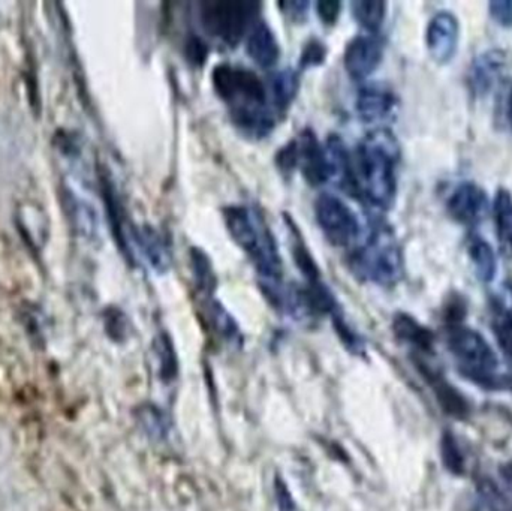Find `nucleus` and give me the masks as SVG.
I'll list each match as a JSON object with an SVG mask.
<instances>
[{
	"label": "nucleus",
	"mask_w": 512,
	"mask_h": 511,
	"mask_svg": "<svg viewBox=\"0 0 512 511\" xmlns=\"http://www.w3.org/2000/svg\"><path fill=\"white\" fill-rule=\"evenodd\" d=\"M209 321L215 332L227 342L230 347L240 348L243 345V335L240 327L234 321L233 315L221 305L209 297Z\"/></svg>",
	"instance_id": "nucleus-16"
},
{
	"label": "nucleus",
	"mask_w": 512,
	"mask_h": 511,
	"mask_svg": "<svg viewBox=\"0 0 512 511\" xmlns=\"http://www.w3.org/2000/svg\"><path fill=\"white\" fill-rule=\"evenodd\" d=\"M185 50L189 62L194 63V65H203L206 62L207 54H209V47L198 35L189 36Z\"/></svg>",
	"instance_id": "nucleus-28"
},
{
	"label": "nucleus",
	"mask_w": 512,
	"mask_h": 511,
	"mask_svg": "<svg viewBox=\"0 0 512 511\" xmlns=\"http://www.w3.org/2000/svg\"><path fill=\"white\" fill-rule=\"evenodd\" d=\"M448 344L465 377L481 386H490L496 380L498 357L483 335L468 327L456 326L451 330Z\"/></svg>",
	"instance_id": "nucleus-5"
},
{
	"label": "nucleus",
	"mask_w": 512,
	"mask_h": 511,
	"mask_svg": "<svg viewBox=\"0 0 512 511\" xmlns=\"http://www.w3.org/2000/svg\"><path fill=\"white\" fill-rule=\"evenodd\" d=\"M246 50L261 68L276 65L280 56V45L267 21L256 20L252 24L246 39Z\"/></svg>",
	"instance_id": "nucleus-13"
},
{
	"label": "nucleus",
	"mask_w": 512,
	"mask_h": 511,
	"mask_svg": "<svg viewBox=\"0 0 512 511\" xmlns=\"http://www.w3.org/2000/svg\"><path fill=\"white\" fill-rule=\"evenodd\" d=\"M340 9L342 5L339 2H318L316 3V11H318L319 17L324 23L331 24L339 17Z\"/></svg>",
	"instance_id": "nucleus-30"
},
{
	"label": "nucleus",
	"mask_w": 512,
	"mask_h": 511,
	"mask_svg": "<svg viewBox=\"0 0 512 511\" xmlns=\"http://www.w3.org/2000/svg\"><path fill=\"white\" fill-rule=\"evenodd\" d=\"M399 159V143L388 129L369 132L352 156L357 197L373 209H390L396 198Z\"/></svg>",
	"instance_id": "nucleus-2"
},
{
	"label": "nucleus",
	"mask_w": 512,
	"mask_h": 511,
	"mask_svg": "<svg viewBox=\"0 0 512 511\" xmlns=\"http://www.w3.org/2000/svg\"><path fill=\"white\" fill-rule=\"evenodd\" d=\"M495 333L502 350L512 357V309L501 312L496 318Z\"/></svg>",
	"instance_id": "nucleus-26"
},
{
	"label": "nucleus",
	"mask_w": 512,
	"mask_h": 511,
	"mask_svg": "<svg viewBox=\"0 0 512 511\" xmlns=\"http://www.w3.org/2000/svg\"><path fill=\"white\" fill-rule=\"evenodd\" d=\"M397 110V96L382 83H364L357 95V113L367 123L391 119Z\"/></svg>",
	"instance_id": "nucleus-10"
},
{
	"label": "nucleus",
	"mask_w": 512,
	"mask_h": 511,
	"mask_svg": "<svg viewBox=\"0 0 512 511\" xmlns=\"http://www.w3.org/2000/svg\"><path fill=\"white\" fill-rule=\"evenodd\" d=\"M468 249L477 269L478 278L484 282L492 281L496 275V257L492 246L481 237L474 236L469 239Z\"/></svg>",
	"instance_id": "nucleus-20"
},
{
	"label": "nucleus",
	"mask_w": 512,
	"mask_h": 511,
	"mask_svg": "<svg viewBox=\"0 0 512 511\" xmlns=\"http://www.w3.org/2000/svg\"><path fill=\"white\" fill-rule=\"evenodd\" d=\"M213 86L230 108L231 119L249 137L262 138L276 125L268 87L245 66L221 63L213 69Z\"/></svg>",
	"instance_id": "nucleus-1"
},
{
	"label": "nucleus",
	"mask_w": 512,
	"mask_h": 511,
	"mask_svg": "<svg viewBox=\"0 0 512 511\" xmlns=\"http://www.w3.org/2000/svg\"><path fill=\"white\" fill-rule=\"evenodd\" d=\"M280 8L285 9L286 14L291 15L292 18H304L307 14V9H309V3L301 2H285L280 3Z\"/></svg>",
	"instance_id": "nucleus-32"
},
{
	"label": "nucleus",
	"mask_w": 512,
	"mask_h": 511,
	"mask_svg": "<svg viewBox=\"0 0 512 511\" xmlns=\"http://www.w3.org/2000/svg\"><path fill=\"white\" fill-rule=\"evenodd\" d=\"M141 425L147 434L155 438H164L167 435L168 425L164 414L155 407H146L140 413Z\"/></svg>",
	"instance_id": "nucleus-24"
},
{
	"label": "nucleus",
	"mask_w": 512,
	"mask_h": 511,
	"mask_svg": "<svg viewBox=\"0 0 512 511\" xmlns=\"http://www.w3.org/2000/svg\"><path fill=\"white\" fill-rule=\"evenodd\" d=\"M255 11V3L216 0L204 3L201 8V21L207 33L234 47L248 33L249 24L255 23Z\"/></svg>",
	"instance_id": "nucleus-6"
},
{
	"label": "nucleus",
	"mask_w": 512,
	"mask_h": 511,
	"mask_svg": "<svg viewBox=\"0 0 512 511\" xmlns=\"http://www.w3.org/2000/svg\"><path fill=\"white\" fill-rule=\"evenodd\" d=\"M505 57L501 51H489L475 60L469 74V84L475 95L484 96L498 86L504 74Z\"/></svg>",
	"instance_id": "nucleus-14"
},
{
	"label": "nucleus",
	"mask_w": 512,
	"mask_h": 511,
	"mask_svg": "<svg viewBox=\"0 0 512 511\" xmlns=\"http://www.w3.org/2000/svg\"><path fill=\"white\" fill-rule=\"evenodd\" d=\"M505 477H507L508 482L512 483V465H510L508 468H505Z\"/></svg>",
	"instance_id": "nucleus-34"
},
{
	"label": "nucleus",
	"mask_w": 512,
	"mask_h": 511,
	"mask_svg": "<svg viewBox=\"0 0 512 511\" xmlns=\"http://www.w3.org/2000/svg\"><path fill=\"white\" fill-rule=\"evenodd\" d=\"M510 120L512 125V93H511V99H510Z\"/></svg>",
	"instance_id": "nucleus-35"
},
{
	"label": "nucleus",
	"mask_w": 512,
	"mask_h": 511,
	"mask_svg": "<svg viewBox=\"0 0 512 511\" xmlns=\"http://www.w3.org/2000/svg\"><path fill=\"white\" fill-rule=\"evenodd\" d=\"M316 222L328 242L345 248L363 236V227L354 210L333 194L319 195L315 203Z\"/></svg>",
	"instance_id": "nucleus-7"
},
{
	"label": "nucleus",
	"mask_w": 512,
	"mask_h": 511,
	"mask_svg": "<svg viewBox=\"0 0 512 511\" xmlns=\"http://www.w3.org/2000/svg\"><path fill=\"white\" fill-rule=\"evenodd\" d=\"M481 486H483L484 500H486L487 506H489L492 511H511L510 504H508V501L505 500V497L501 494V491L496 488V485L487 482Z\"/></svg>",
	"instance_id": "nucleus-29"
},
{
	"label": "nucleus",
	"mask_w": 512,
	"mask_h": 511,
	"mask_svg": "<svg viewBox=\"0 0 512 511\" xmlns=\"http://www.w3.org/2000/svg\"><path fill=\"white\" fill-rule=\"evenodd\" d=\"M276 489L277 497H279V506L282 507V511H292V500L288 489L282 483H277Z\"/></svg>",
	"instance_id": "nucleus-33"
},
{
	"label": "nucleus",
	"mask_w": 512,
	"mask_h": 511,
	"mask_svg": "<svg viewBox=\"0 0 512 511\" xmlns=\"http://www.w3.org/2000/svg\"><path fill=\"white\" fill-rule=\"evenodd\" d=\"M489 198L480 186L465 183L459 186L448 203L454 219L466 225L478 224L489 213Z\"/></svg>",
	"instance_id": "nucleus-11"
},
{
	"label": "nucleus",
	"mask_w": 512,
	"mask_h": 511,
	"mask_svg": "<svg viewBox=\"0 0 512 511\" xmlns=\"http://www.w3.org/2000/svg\"><path fill=\"white\" fill-rule=\"evenodd\" d=\"M349 266L357 278L381 287H393L403 276V255L393 230L373 221L358 246L349 255Z\"/></svg>",
	"instance_id": "nucleus-4"
},
{
	"label": "nucleus",
	"mask_w": 512,
	"mask_h": 511,
	"mask_svg": "<svg viewBox=\"0 0 512 511\" xmlns=\"http://www.w3.org/2000/svg\"><path fill=\"white\" fill-rule=\"evenodd\" d=\"M327 56V47L319 39H310L301 51V68H310V66L321 65Z\"/></svg>",
	"instance_id": "nucleus-27"
},
{
	"label": "nucleus",
	"mask_w": 512,
	"mask_h": 511,
	"mask_svg": "<svg viewBox=\"0 0 512 511\" xmlns=\"http://www.w3.org/2000/svg\"><path fill=\"white\" fill-rule=\"evenodd\" d=\"M394 332H396L397 338L420 348V350L429 351L432 348L433 335L430 330L421 326L409 315H397L394 320Z\"/></svg>",
	"instance_id": "nucleus-17"
},
{
	"label": "nucleus",
	"mask_w": 512,
	"mask_h": 511,
	"mask_svg": "<svg viewBox=\"0 0 512 511\" xmlns=\"http://www.w3.org/2000/svg\"><path fill=\"white\" fill-rule=\"evenodd\" d=\"M442 458H444V464L448 470L456 474L463 473V456L451 434H445L444 440H442Z\"/></svg>",
	"instance_id": "nucleus-25"
},
{
	"label": "nucleus",
	"mask_w": 512,
	"mask_h": 511,
	"mask_svg": "<svg viewBox=\"0 0 512 511\" xmlns=\"http://www.w3.org/2000/svg\"><path fill=\"white\" fill-rule=\"evenodd\" d=\"M291 143L294 149L295 170L298 168L310 185L321 186L330 182L324 144L319 143L316 135L310 129H306Z\"/></svg>",
	"instance_id": "nucleus-8"
},
{
	"label": "nucleus",
	"mask_w": 512,
	"mask_h": 511,
	"mask_svg": "<svg viewBox=\"0 0 512 511\" xmlns=\"http://www.w3.org/2000/svg\"><path fill=\"white\" fill-rule=\"evenodd\" d=\"M384 42L376 33H361L346 45L345 68L355 80H366L381 63Z\"/></svg>",
	"instance_id": "nucleus-9"
},
{
	"label": "nucleus",
	"mask_w": 512,
	"mask_h": 511,
	"mask_svg": "<svg viewBox=\"0 0 512 511\" xmlns=\"http://www.w3.org/2000/svg\"><path fill=\"white\" fill-rule=\"evenodd\" d=\"M224 219L234 242L255 264L262 290L282 284V258L264 216L254 206L233 204L225 207Z\"/></svg>",
	"instance_id": "nucleus-3"
},
{
	"label": "nucleus",
	"mask_w": 512,
	"mask_h": 511,
	"mask_svg": "<svg viewBox=\"0 0 512 511\" xmlns=\"http://www.w3.org/2000/svg\"><path fill=\"white\" fill-rule=\"evenodd\" d=\"M492 15L505 26H512V2H493L490 3Z\"/></svg>",
	"instance_id": "nucleus-31"
},
{
	"label": "nucleus",
	"mask_w": 512,
	"mask_h": 511,
	"mask_svg": "<svg viewBox=\"0 0 512 511\" xmlns=\"http://www.w3.org/2000/svg\"><path fill=\"white\" fill-rule=\"evenodd\" d=\"M427 377L432 381L433 389H435L441 407L450 416L456 417V419H465L468 416V402H466V399L441 377H436L432 372L427 374Z\"/></svg>",
	"instance_id": "nucleus-18"
},
{
	"label": "nucleus",
	"mask_w": 512,
	"mask_h": 511,
	"mask_svg": "<svg viewBox=\"0 0 512 511\" xmlns=\"http://www.w3.org/2000/svg\"><path fill=\"white\" fill-rule=\"evenodd\" d=\"M267 87L271 105H273L274 111L280 113V111L288 110L289 105L297 96L298 89H300V77L292 69H282V71H276L271 75L270 84Z\"/></svg>",
	"instance_id": "nucleus-15"
},
{
	"label": "nucleus",
	"mask_w": 512,
	"mask_h": 511,
	"mask_svg": "<svg viewBox=\"0 0 512 511\" xmlns=\"http://www.w3.org/2000/svg\"><path fill=\"white\" fill-rule=\"evenodd\" d=\"M495 218L502 251L512 254V195L499 191L495 198Z\"/></svg>",
	"instance_id": "nucleus-19"
},
{
	"label": "nucleus",
	"mask_w": 512,
	"mask_h": 511,
	"mask_svg": "<svg viewBox=\"0 0 512 511\" xmlns=\"http://www.w3.org/2000/svg\"><path fill=\"white\" fill-rule=\"evenodd\" d=\"M351 8L355 20H357L367 32H378L385 18L384 2H364V0H361V2L352 3Z\"/></svg>",
	"instance_id": "nucleus-21"
},
{
	"label": "nucleus",
	"mask_w": 512,
	"mask_h": 511,
	"mask_svg": "<svg viewBox=\"0 0 512 511\" xmlns=\"http://www.w3.org/2000/svg\"><path fill=\"white\" fill-rule=\"evenodd\" d=\"M192 269H194L195 279H197L198 288L203 291L206 296H212L216 287V276L213 272L212 264L209 257L200 249L194 248L191 252Z\"/></svg>",
	"instance_id": "nucleus-23"
},
{
	"label": "nucleus",
	"mask_w": 512,
	"mask_h": 511,
	"mask_svg": "<svg viewBox=\"0 0 512 511\" xmlns=\"http://www.w3.org/2000/svg\"><path fill=\"white\" fill-rule=\"evenodd\" d=\"M459 26L450 12H439L427 29V45L438 62H448L456 53Z\"/></svg>",
	"instance_id": "nucleus-12"
},
{
	"label": "nucleus",
	"mask_w": 512,
	"mask_h": 511,
	"mask_svg": "<svg viewBox=\"0 0 512 511\" xmlns=\"http://www.w3.org/2000/svg\"><path fill=\"white\" fill-rule=\"evenodd\" d=\"M155 353L156 359L159 363V375H161L162 381H173L177 375V357L174 353L173 342H171L170 336L159 335L155 341Z\"/></svg>",
	"instance_id": "nucleus-22"
}]
</instances>
